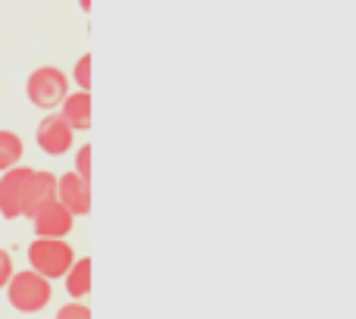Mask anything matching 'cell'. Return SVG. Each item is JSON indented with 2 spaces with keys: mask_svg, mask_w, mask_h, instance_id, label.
I'll list each match as a JSON object with an SVG mask.
<instances>
[{
  "mask_svg": "<svg viewBox=\"0 0 356 319\" xmlns=\"http://www.w3.org/2000/svg\"><path fill=\"white\" fill-rule=\"evenodd\" d=\"M50 297H54V282L35 272L31 266L22 272H13L10 285H6V301L16 313H41L50 304Z\"/></svg>",
  "mask_w": 356,
  "mask_h": 319,
  "instance_id": "1",
  "label": "cell"
},
{
  "mask_svg": "<svg viewBox=\"0 0 356 319\" xmlns=\"http://www.w3.org/2000/svg\"><path fill=\"white\" fill-rule=\"evenodd\" d=\"M66 94H69V75L56 66H38L25 79V98L38 110H47V113L60 110Z\"/></svg>",
  "mask_w": 356,
  "mask_h": 319,
  "instance_id": "2",
  "label": "cell"
},
{
  "mask_svg": "<svg viewBox=\"0 0 356 319\" xmlns=\"http://www.w3.org/2000/svg\"><path fill=\"white\" fill-rule=\"evenodd\" d=\"M75 263V251L69 241L63 238H38L29 241V266L41 276H47L50 282L63 279L69 272V266Z\"/></svg>",
  "mask_w": 356,
  "mask_h": 319,
  "instance_id": "3",
  "label": "cell"
},
{
  "mask_svg": "<svg viewBox=\"0 0 356 319\" xmlns=\"http://www.w3.org/2000/svg\"><path fill=\"white\" fill-rule=\"evenodd\" d=\"M31 176H35V169H29V166H13V169L0 172V216L3 219H19L25 213Z\"/></svg>",
  "mask_w": 356,
  "mask_h": 319,
  "instance_id": "4",
  "label": "cell"
},
{
  "mask_svg": "<svg viewBox=\"0 0 356 319\" xmlns=\"http://www.w3.org/2000/svg\"><path fill=\"white\" fill-rule=\"evenodd\" d=\"M35 141H38V148H41L47 157H63V154H69V150H72L75 129L60 116V113H50V116H44L41 123H38Z\"/></svg>",
  "mask_w": 356,
  "mask_h": 319,
  "instance_id": "5",
  "label": "cell"
},
{
  "mask_svg": "<svg viewBox=\"0 0 356 319\" xmlns=\"http://www.w3.org/2000/svg\"><path fill=\"white\" fill-rule=\"evenodd\" d=\"M31 228H35L38 238H66L75 228V213L56 197L31 216Z\"/></svg>",
  "mask_w": 356,
  "mask_h": 319,
  "instance_id": "6",
  "label": "cell"
},
{
  "mask_svg": "<svg viewBox=\"0 0 356 319\" xmlns=\"http://www.w3.org/2000/svg\"><path fill=\"white\" fill-rule=\"evenodd\" d=\"M56 197L72 210L75 216H88L91 213V182L81 178L79 172H63L56 176Z\"/></svg>",
  "mask_w": 356,
  "mask_h": 319,
  "instance_id": "7",
  "label": "cell"
},
{
  "mask_svg": "<svg viewBox=\"0 0 356 319\" xmlns=\"http://www.w3.org/2000/svg\"><path fill=\"white\" fill-rule=\"evenodd\" d=\"M56 113H60L75 132H88L94 123L91 119V91H81V88L79 91H69Z\"/></svg>",
  "mask_w": 356,
  "mask_h": 319,
  "instance_id": "8",
  "label": "cell"
},
{
  "mask_svg": "<svg viewBox=\"0 0 356 319\" xmlns=\"http://www.w3.org/2000/svg\"><path fill=\"white\" fill-rule=\"evenodd\" d=\"M56 201V176L47 169H35V176H31V185H29V201H25V219H31V216L38 213V210L44 207V203Z\"/></svg>",
  "mask_w": 356,
  "mask_h": 319,
  "instance_id": "9",
  "label": "cell"
},
{
  "mask_svg": "<svg viewBox=\"0 0 356 319\" xmlns=\"http://www.w3.org/2000/svg\"><path fill=\"white\" fill-rule=\"evenodd\" d=\"M91 257H79L72 266H69V272L63 276V285H66V295L72 297V301H85L88 295H91Z\"/></svg>",
  "mask_w": 356,
  "mask_h": 319,
  "instance_id": "10",
  "label": "cell"
},
{
  "mask_svg": "<svg viewBox=\"0 0 356 319\" xmlns=\"http://www.w3.org/2000/svg\"><path fill=\"white\" fill-rule=\"evenodd\" d=\"M22 154H25L22 135L13 129H0V172H6V169L22 163Z\"/></svg>",
  "mask_w": 356,
  "mask_h": 319,
  "instance_id": "11",
  "label": "cell"
},
{
  "mask_svg": "<svg viewBox=\"0 0 356 319\" xmlns=\"http://www.w3.org/2000/svg\"><path fill=\"white\" fill-rule=\"evenodd\" d=\"M72 79L81 91H91V54H81L75 60V69H72Z\"/></svg>",
  "mask_w": 356,
  "mask_h": 319,
  "instance_id": "12",
  "label": "cell"
},
{
  "mask_svg": "<svg viewBox=\"0 0 356 319\" xmlns=\"http://www.w3.org/2000/svg\"><path fill=\"white\" fill-rule=\"evenodd\" d=\"M56 319H91V307H88L85 301H72V297H69V304H63V307L56 310Z\"/></svg>",
  "mask_w": 356,
  "mask_h": 319,
  "instance_id": "13",
  "label": "cell"
},
{
  "mask_svg": "<svg viewBox=\"0 0 356 319\" xmlns=\"http://www.w3.org/2000/svg\"><path fill=\"white\" fill-rule=\"evenodd\" d=\"M75 172L91 182V144H81L79 148V154H75Z\"/></svg>",
  "mask_w": 356,
  "mask_h": 319,
  "instance_id": "14",
  "label": "cell"
},
{
  "mask_svg": "<svg viewBox=\"0 0 356 319\" xmlns=\"http://www.w3.org/2000/svg\"><path fill=\"white\" fill-rule=\"evenodd\" d=\"M13 272H16V266H13V254L0 247V291H6V285H10Z\"/></svg>",
  "mask_w": 356,
  "mask_h": 319,
  "instance_id": "15",
  "label": "cell"
},
{
  "mask_svg": "<svg viewBox=\"0 0 356 319\" xmlns=\"http://www.w3.org/2000/svg\"><path fill=\"white\" fill-rule=\"evenodd\" d=\"M79 6H81L85 13H91V0H79Z\"/></svg>",
  "mask_w": 356,
  "mask_h": 319,
  "instance_id": "16",
  "label": "cell"
}]
</instances>
